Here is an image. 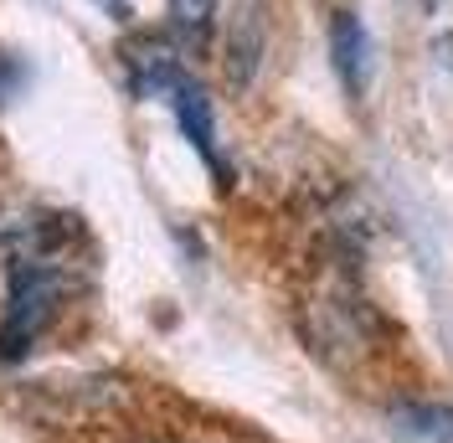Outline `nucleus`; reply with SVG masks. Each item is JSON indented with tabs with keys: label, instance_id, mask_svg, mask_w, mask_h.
<instances>
[{
	"label": "nucleus",
	"instance_id": "obj_1",
	"mask_svg": "<svg viewBox=\"0 0 453 443\" xmlns=\"http://www.w3.org/2000/svg\"><path fill=\"white\" fill-rule=\"evenodd\" d=\"M304 330H310L314 351L330 361H350L371 351V309L356 294V278L345 268H325L314 294L304 299Z\"/></svg>",
	"mask_w": 453,
	"mask_h": 443
},
{
	"label": "nucleus",
	"instance_id": "obj_2",
	"mask_svg": "<svg viewBox=\"0 0 453 443\" xmlns=\"http://www.w3.org/2000/svg\"><path fill=\"white\" fill-rule=\"evenodd\" d=\"M165 104L175 109V124H180V135L191 139V150H196L206 166L217 170L226 181V166H222V150H217V119H211V98L201 93L196 78H175V83L165 88Z\"/></svg>",
	"mask_w": 453,
	"mask_h": 443
},
{
	"label": "nucleus",
	"instance_id": "obj_3",
	"mask_svg": "<svg viewBox=\"0 0 453 443\" xmlns=\"http://www.w3.org/2000/svg\"><path fill=\"white\" fill-rule=\"evenodd\" d=\"M330 62H335V78L350 98H366L371 83V36L361 27L356 11H330Z\"/></svg>",
	"mask_w": 453,
	"mask_h": 443
},
{
	"label": "nucleus",
	"instance_id": "obj_4",
	"mask_svg": "<svg viewBox=\"0 0 453 443\" xmlns=\"http://www.w3.org/2000/svg\"><path fill=\"white\" fill-rule=\"evenodd\" d=\"M124 67H129V88L144 98H165V88L186 73L180 67V47L170 36H134L124 42Z\"/></svg>",
	"mask_w": 453,
	"mask_h": 443
},
{
	"label": "nucleus",
	"instance_id": "obj_5",
	"mask_svg": "<svg viewBox=\"0 0 453 443\" xmlns=\"http://www.w3.org/2000/svg\"><path fill=\"white\" fill-rule=\"evenodd\" d=\"M257 62H263V16L253 5H242L232 16V31H226V78H232V88L253 83Z\"/></svg>",
	"mask_w": 453,
	"mask_h": 443
},
{
	"label": "nucleus",
	"instance_id": "obj_6",
	"mask_svg": "<svg viewBox=\"0 0 453 443\" xmlns=\"http://www.w3.org/2000/svg\"><path fill=\"white\" fill-rule=\"evenodd\" d=\"M165 27H170V42H175L180 52L201 57L211 47V31H217V0H170Z\"/></svg>",
	"mask_w": 453,
	"mask_h": 443
},
{
	"label": "nucleus",
	"instance_id": "obj_7",
	"mask_svg": "<svg viewBox=\"0 0 453 443\" xmlns=\"http://www.w3.org/2000/svg\"><path fill=\"white\" fill-rule=\"evenodd\" d=\"M396 433L402 439H418V443H453V413L438 408V402H407L392 413Z\"/></svg>",
	"mask_w": 453,
	"mask_h": 443
},
{
	"label": "nucleus",
	"instance_id": "obj_8",
	"mask_svg": "<svg viewBox=\"0 0 453 443\" xmlns=\"http://www.w3.org/2000/svg\"><path fill=\"white\" fill-rule=\"evenodd\" d=\"M16 78H21V73H16V62H11V57L0 52V104L11 98V88H16Z\"/></svg>",
	"mask_w": 453,
	"mask_h": 443
},
{
	"label": "nucleus",
	"instance_id": "obj_9",
	"mask_svg": "<svg viewBox=\"0 0 453 443\" xmlns=\"http://www.w3.org/2000/svg\"><path fill=\"white\" fill-rule=\"evenodd\" d=\"M144 443H175V439H144Z\"/></svg>",
	"mask_w": 453,
	"mask_h": 443
},
{
	"label": "nucleus",
	"instance_id": "obj_10",
	"mask_svg": "<svg viewBox=\"0 0 453 443\" xmlns=\"http://www.w3.org/2000/svg\"><path fill=\"white\" fill-rule=\"evenodd\" d=\"M423 5H427V11H433V5H438V0H423Z\"/></svg>",
	"mask_w": 453,
	"mask_h": 443
}]
</instances>
